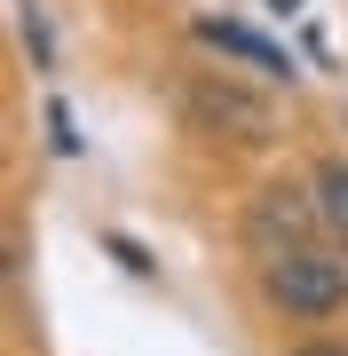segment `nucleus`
<instances>
[{"label":"nucleus","mask_w":348,"mask_h":356,"mask_svg":"<svg viewBox=\"0 0 348 356\" xmlns=\"http://www.w3.org/2000/svg\"><path fill=\"white\" fill-rule=\"evenodd\" d=\"M182 119H190V135L245 143V151L277 143V103L261 88H245V79H230V72H190L182 79Z\"/></svg>","instance_id":"f257e3e1"},{"label":"nucleus","mask_w":348,"mask_h":356,"mask_svg":"<svg viewBox=\"0 0 348 356\" xmlns=\"http://www.w3.org/2000/svg\"><path fill=\"white\" fill-rule=\"evenodd\" d=\"M261 301L285 309V317H301V325L340 317V309H348V254H333V245L270 254V261H261Z\"/></svg>","instance_id":"f03ea898"},{"label":"nucleus","mask_w":348,"mask_h":356,"mask_svg":"<svg viewBox=\"0 0 348 356\" xmlns=\"http://www.w3.org/2000/svg\"><path fill=\"white\" fill-rule=\"evenodd\" d=\"M245 245H254L261 261L270 254H293V245H324V214H317V191L309 182H261L254 198H245Z\"/></svg>","instance_id":"7ed1b4c3"},{"label":"nucleus","mask_w":348,"mask_h":356,"mask_svg":"<svg viewBox=\"0 0 348 356\" xmlns=\"http://www.w3.org/2000/svg\"><path fill=\"white\" fill-rule=\"evenodd\" d=\"M190 32L206 40L214 56H230V64H245V72H261V79H285V88H293V56H285L277 40H261L254 24H238V16H198Z\"/></svg>","instance_id":"20e7f679"},{"label":"nucleus","mask_w":348,"mask_h":356,"mask_svg":"<svg viewBox=\"0 0 348 356\" xmlns=\"http://www.w3.org/2000/svg\"><path fill=\"white\" fill-rule=\"evenodd\" d=\"M309 191H317L324 238H340V245H348V159H317V166H309Z\"/></svg>","instance_id":"39448f33"},{"label":"nucleus","mask_w":348,"mask_h":356,"mask_svg":"<svg viewBox=\"0 0 348 356\" xmlns=\"http://www.w3.org/2000/svg\"><path fill=\"white\" fill-rule=\"evenodd\" d=\"M285 356H348V341H301V348H285Z\"/></svg>","instance_id":"423d86ee"}]
</instances>
